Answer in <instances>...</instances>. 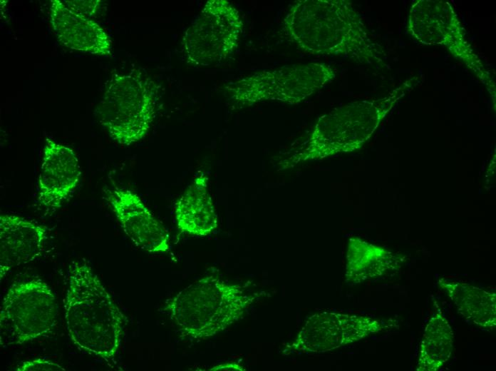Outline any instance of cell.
Returning a JSON list of instances; mask_svg holds the SVG:
<instances>
[{
  "label": "cell",
  "instance_id": "cell-1",
  "mask_svg": "<svg viewBox=\"0 0 496 371\" xmlns=\"http://www.w3.org/2000/svg\"><path fill=\"white\" fill-rule=\"evenodd\" d=\"M284 26L304 51L378 63L382 52L370 39L351 4L344 0H300L289 9Z\"/></svg>",
  "mask_w": 496,
  "mask_h": 371
},
{
  "label": "cell",
  "instance_id": "cell-2",
  "mask_svg": "<svg viewBox=\"0 0 496 371\" xmlns=\"http://www.w3.org/2000/svg\"><path fill=\"white\" fill-rule=\"evenodd\" d=\"M66 329L82 351L109 362L118 352L125 316L91 267L73 262L64 298Z\"/></svg>",
  "mask_w": 496,
  "mask_h": 371
},
{
  "label": "cell",
  "instance_id": "cell-3",
  "mask_svg": "<svg viewBox=\"0 0 496 371\" xmlns=\"http://www.w3.org/2000/svg\"><path fill=\"white\" fill-rule=\"evenodd\" d=\"M257 295L239 285L208 275L168 299L164 310L183 334L205 339L239 320Z\"/></svg>",
  "mask_w": 496,
  "mask_h": 371
},
{
  "label": "cell",
  "instance_id": "cell-4",
  "mask_svg": "<svg viewBox=\"0 0 496 371\" xmlns=\"http://www.w3.org/2000/svg\"><path fill=\"white\" fill-rule=\"evenodd\" d=\"M407 87L401 86L383 98L350 103L322 115L304 143L281 163L282 169L360 148Z\"/></svg>",
  "mask_w": 496,
  "mask_h": 371
},
{
  "label": "cell",
  "instance_id": "cell-5",
  "mask_svg": "<svg viewBox=\"0 0 496 371\" xmlns=\"http://www.w3.org/2000/svg\"><path fill=\"white\" fill-rule=\"evenodd\" d=\"M158 93L155 82L138 70L114 75L98 108L100 124L119 144L140 141L154 120Z\"/></svg>",
  "mask_w": 496,
  "mask_h": 371
},
{
  "label": "cell",
  "instance_id": "cell-6",
  "mask_svg": "<svg viewBox=\"0 0 496 371\" xmlns=\"http://www.w3.org/2000/svg\"><path fill=\"white\" fill-rule=\"evenodd\" d=\"M334 77L331 66L312 62L256 72L229 83L224 89L229 98L240 106L264 101L297 104Z\"/></svg>",
  "mask_w": 496,
  "mask_h": 371
},
{
  "label": "cell",
  "instance_id": "cell-7",
  "mask_svg": "<svg viewBox=\"0 0 496 371\" xmlns=\"http://www.w3.org/2000/svg\"><path fill=\"white\" fill-rule=\"evenodd\" d=\"M58 304L50 287L41 280L12 284L1 303L0 343L22 345L50 332L56 323Z\"/></svg>",
  "mask_w": 496,
  "mask_h": 371
},
{
  "label": "cell",
  "instance_id": "cell-8",
  "mask_svg": "<svg viewBox=\"0 0 496 371\" xmlns=\"http://www.w3.org/2000/svg\"><path fill=\"white\" fill-rule=\"evenodd\" d=\"M243 26L239 12L228 1H207L182 36L187 62L207 66L225 60L237 48Z\"/></svg>",
  "mask_w": 496,
  "mask_h": 371
},
{
  "label": "cell",
  "instance_id": "cell-9",
  "mask_svg": "<svg viewBox=\"0 0 496 371\" xmlns=\"http://www.w3.org/2000/svg\"><path fill=\"white\" fill-rule=\"evenodd\" d=\"M408 29L424 44L444 46L484 83H491L489 73L467 41L464 30L448 2L417 1L410 10Z\"/></svg>",
  "mask_w": 496,
  "mask_h": 371
},
{
  "label": "cell",
  "instance_id": "cell-10",
  "mask_svg": "<svg viewBox=\"0 0 496 371\" xmlns=\"http://www.w3.org/2000/svg\"><path fill=\"white\" fill-rule=\"evenodd\" d=\"M383 329L381 322L365 315L321 312L311 315L283 355L323 353L359 341Z\"/></svg>",
  "mask_w": 496,
  "mask_h": 371
},
{
  "label": "cell",
  "instance_id": "cell-11",
  "mask_svg": "<svg viewBox=\"0 0 496 371\" xmlns=\"http://www.w3.org/2000/svg\"><path fill=\"white\" fill-rule=\"evenodd\" d=\"M105 199L125 233L137 247L150 253L170 250L167 230L137 193L115 188L106 191Z\"/></svg>",
  "mask_w": 496,
  "mask_h": 371
},
{
  "label": "cell",
  "instance_id": "cell-12",
  "mask_svg": "<svg viewBox=\"0 0 496 371\" xmlns=\"http://www.w3.org/2000/svg\"><path fill=\"white\" fill-rule=\"evenodd\" d=\"M80 177L81 168L73 151L46 138L38 178V205L53 211L61 208L76 188Z\"/></svg>",
  "mask_w": 496,
  "mask_h": 371
},
{
  "label": "cell",
  "instance_id": "cell-13",
  "mask_svg": "<svg viewBox=\"0 0 496 371\" xmlns=\"http://www.w3.org/2000/svg\"><path fill=\"white\" fill-rule=\"evenodd\" d=\"M47 239L45 227L17 215H1V281L12 269L38 259Z\"/></svg>",
  "mask_w": 496,
  "mask_h": 371
},
{
  "label": "cell",
  "instance_id": "cell-14",
  "mask_svg": "<svg viewBox=\"0 0 496 371\" xmlns=\"http://www.w3.org/2000/svg\"><path fill=\"white\" fill-rule=\"evenodd\" d=\"M50 21L57 39L66 47L92 54L108 56L111 40L93 20L67 7L63 1L52 0Z\"/></svg>",
  "mask_w": 496,
  "mask_h": 371
},
{
  "label": "cell",
  "instance_id": "cell-15",
  "mask_svg": "<svg viewBox=\"0 0 496 371\" xmlns=\"http://www.w3.org/2000/svg\"><path fill=\"white\" fill-rule=\"evenodd\" d=\"M178 229L195 236H206L215 230L218 218L208 190V177L199 172L175 205Z\"/></svg>",
  "mask_w": 496,
  "mask_h": 371
},
{
  "label": "cell",
  "instance_id": "cell-16",
  "mask_svg": "<svg viewBox=\"0 0 496 371\" xmlns=\"http://www.w3.org/2000/svg\"><path fill=\"white\" fill-rule=\"evenodd\" d=\"M401 258L359 238L349 239L345 268L346 282L358 284L398 269Z\"/></svg>",
  "mask_w": 496,
  "mask_h": 371
},
{
  "label": "cell",
  "instance_id": "cell-17",
  "mask_svg": "<svg viewBox=\"0 0 496 371\" xmlns=\"http://www.w3.org/2000/svg\"><path fill=\"white\" fill-rule=\"evenodd\" d=\"M438 284L455 304L458 313L474 325L493 329L496 325V295L484 289L449 278Z\"/></svg>",
  "mask_w": 496,
  "mask_h": 371
},
{
  "label": "cell",
  "instance_id": "cell-18",
  "mask_svg": "<svg viewBox=\"0 0 496 371\" xmlns=\"http://www.w3.org/2000/svg\"><path fill=\"white\" fill-rule=\"evenodd\" d=\"M454 334L439 310L427 323L419 348L416 370L436 371L450 359L453 350Z\"/></svg>",
  "mask_w": 496,
  "mask_h": 371
},
{
  "label": "cell",
  "instance_id": "cell-19",
  "mask_svg": "<svg viewBox=\"0 0 496 371\" xmlns=\"http://www.w3.org/2000/svg\"><path fill=\"white\" fill-rule=\"evenodd\" d=\"M15 370L17 371H65L63 367L56 362L43 359H35L21 362Z\"/></svg>",
  "mask_w": 496,
  "mask_h": 371
},
{
  "label": "cell",
  "instance_id": "cell-20",
  "mask_svg": "<svg viewBox=\"0 0 496 371\" xmlns=\"http://www.w3.org/2000/svg\"><path fill=\"white\" fill-rule=\"evenodd\" d=\"M65 5L73 11L89 18L93 16L100 3L99 0L63 1Z\"/></svg>",
  "mask_w": 496,
  "mask_h": 371
},
{
  "label": "cell",
  "instance_id": "cell-21",
  "mask_svg": "<svg viewBox=\"0 0 496 371\" xmlns=\"http://www.w3.org/2000/svg\"><path fill=\"white\" fill-rule=\"evenodd\" d=\"M210 371H217V370H239L242 371L244 369L239 364L235 362H225L212 367L209 369Z\"/></svg>",
  "mask_w": 496,
  "mask_h": 371
}]
</instances>
